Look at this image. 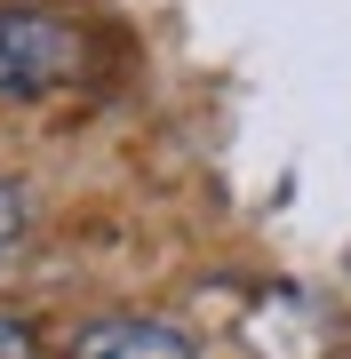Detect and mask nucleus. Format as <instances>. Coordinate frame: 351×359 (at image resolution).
Listing matches in <instances>:
<instances>
[{
    "label": "nucleus",
    "instance_id": "f03ea898",
    "mask_svg": "<svg viewBox=\"0 0 351 359\" xmlns=\"http://www.w3.org/2000/svg\"><path fill=\"white\" fill-rule=\"evenodd\" d=\"M72 359H192V344L160 320H96V327H80Z\"/></svg>",
    "mask_w": 351,
    "mask_h": 359
},
{
    "label": "nucleus",
    "instance_id": "20e7f679",
    "mask_svg": "<svg viewBox=\"0 0 351 359\" xmlns=\"http://www.w3.org/2000/svg\"><path fill=\"white\" fill-rule=\"evenodd\" d=\"M0 359H40V335H32V320L0 311Z\"/></svg>",
    "mask_w": 351,
    "mask_h": 359
},
{
    "label": "nucleus",
    "instance_id": "7ed1b4c3",
    "mask_svg": "<svg viewBox=\"0 0 351 359\" xmlns=\"http://www.w3.org/2000/svg\"><path fill=\"white\" fill-rule=\"evenodd\" d=\"M25 231H32V192L25 184H0V264L25 248Z\"/></svg>",
    "mask_w": 351,
    "mask_h": 359
},
{
    "label": "nucleus",
    "instance_id": "f257e3e1",
    "mask_svg": "<svg viewBox=\"0 0 351 359\" xmlns=\"http://www.w3.org/2000/svg\"><path fill=\"white\" fill-rule=\"evenodd\" d=\"M88 72V40L80 25L48 8H0V96H48Z\"/></svg>",
    "mask_w": 351,
    "mask_h": 359
}]
</instances>
